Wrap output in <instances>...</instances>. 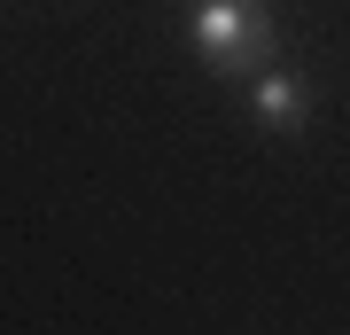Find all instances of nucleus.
<instances>
[{"label":"nucleus","instance_id":"nucleus-1","mask_svg":"<svg viewBox=\"0 0 350 335\" xmlns=\"http://www.w3.org/2000/svg\"><path fill=\"white\" fill-rule=\"evenodd\" d=\"M179 39H187V55L211 78H250L280 55V24L265 0H187Z\"/></svg>","mask_w":350,"mask_h":335},{"label":"nucleus","instance_id":"nucleus-2","mask_svg":"<svg viewBox=\"0 0 350 335\" xmlns=\"http://www.w3.org/2000/svg\"><path fill=\"white\" fill-rule=\"evenodd\" d=\"M241 101H250V125L257 133H273V140H296V133H312V110H319V94H312V78L296 71V62H265V71L241 78Z\"/></svg>","mask_w":350,"mask_h":335}]
</instances>
